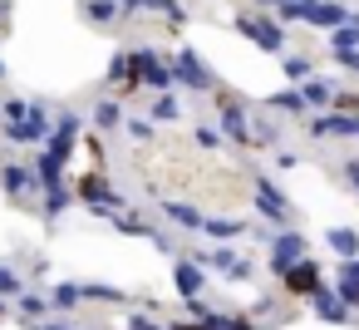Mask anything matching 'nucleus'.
Wrapping results in <instances>:
<instances>
[{
  "label": "nucleus",
  "mask_w": 359,
  "mask_h": 330,
  "mask_svg": "<svg viewBox=\"0 0 359 330\" xmlns=\"http://www.w3.org/2000/svg\"><path fill=\"white\" fill-rule=\"evenodd\" d=\"M0 320H6V301H0Z\"/></svg>",
  "instance_id": "nucleus-38"
},
{
  "label": "nucleus",
  "mask_w": 359,
  "mask_h": 330,
  "mask_svg": "<svg viewBox=\"0 0 359 330\" xmlns=\"http://www.w3.org/2000/svg\"><path fill=\"white\" fill-rule=\"evenodd\" d=\"M349 50H359V20H344V25L330 35V55H334V60H344Z\"/></svg>",
  "instance_id": "nucleus-16"
},
{
  "label": "nucleus",
  "mask_w": 359,
  "mask_h": 330,
  "mask_svg": "<svg viewBox=\"0 0 359 330\" xmlns=\"http://www.w3.org/2000/svg\"><path fill=\"white\" fill-rule=\"evenodd\" d=\"M300 256H305V237H300V232H280V237L271 242V271H276V276H285Z\"/></svg>",
  "instance_id": "nucleus-4"
},
{
  "label": "nucleus",
  "mask_w": 359,
  "mask_h": 330,
  "mask_svg": "<svg viewBox=\"0 0 359 330\" xmlns=\"http://www.w3.org/2000/svg\"><path fill=\"white\" fill-rule=\"evenodd\" d=\"M305 6H315V0H305Z\"/></svg>",
  "instance_id": "nucleus-40"
},
{
  "label": "nucleus",
  "mask_w": 359,
  "mask_h": 330,
  "mask_svg": "<svg viewBox=\"0 0 359 330\" xmlns=\"http://www.w3.org/2000/svg\"><path fill=\"white\" fill-rule=\"evenodd\" d=\"M128 330H158V320H148V315H128Z\"/></svg>",
  "instance_id": "nucleus-33"
},
{
  "label": "nucleus",
  "mask_w": 359,
  "mask_h": 330,
  "mask_svg": "<svg viewBox=\"0 0 359 330\" xmlns=\"http://www.w3.org/2000/svg\"><path fill=\"white\" fill-rule=\"evenodd\" d=\"M334 291H339V296H344L349 305H359V256L339 266V286H334Z\"/></svg>",
  "instance_id": "nucleus-19"
},
{
  "label": "nucleus",
  "mask_w": 359,
  "mask_h": 330,
  "mask_svg": "<svg viewBox=\"0 0 359 330\" xmlns=\"http://www.w3.org/2000/svg\"><path fill=\"white\" fill-rule=\"evenodd\" d=\"M172 70H177V84H187V89H212V84H217V79H212V70H207L192 50H177Z\"/></svg>",
  "instance_id": "nucleus-6"
},
{
  "label": "nucleus",
  "mask_w": 359,
  "mask_h": 330,
  "mask_svg": "<svg viewBox=\"0 0 359 330\" xmlns=\"http://www.w3.org/2000/svg\"><path fill=\"white\" fill-rule=\"evenodd\" d=\"M0 79H6V65H0Z\"/></svg>",
  "instance_id": "nucleus-39"
},
{
  "label": "nucleus",
  "mask_w": 359,
  "mask_h": 330,
  "mask_svg": "<svg viewBox=\"0 0 359 330\" xmlns=\"http://www.w3.org/2000/svg\"><path fill=\"white\" fill-rule=\"evenodd\" d=\"M256 6H271V11H276V6H280V0H256Z\"/></svg>",
  "instance_id": "nucleus-37"
},
{
  "label": "nucleus",
  "mask_w": 359,
  "mask_h": 330,
  "mask_svg": "<svg viewBox=\"0 0 359 330\" xmlns=\"http://www.w3.org/2000/svg\"><path fill=\"white\" fill-rule=\"evenodd\" d=\"M74 301H84V286H74V281H65V286H55V305H74Z\"/></svg>",
  "instance_id": "nucleus-26"
},
{
  "label": "nucleus",
  "mask_w": 359,
  "mask_h": 330,
  "mask_svg": "<svg viewBox=\"0 0 359 330\" xmlns=\"http://www.w3.org/2000/svg\"><path fill=\"white\" fill-rule=\"evenodd\" d=\"M285 74H290V79H310V60L290 55V60H285Z\"/></svg>",
  "instance_id": "nucleus-30"
},
{
  "label": "nucleus",
  "mask_w": 359,
  "mask_h": 330,
  "mask_svg": "<svg viewBox=\"0 0 359 330\" xmlns=\"http://www.w3.org/2000/svg\"><path fill=\"white\" fill-rule=\"evenodd\" d=\"M320 286H325V281H320V261H315V256H300V261L285 271V291H290V296H315Z\"/></svg>",
  "instance_id": "nucleus-5"
},
{
  "label": "nucleus",
  "mask_w": 359,
  "mask_h": 330,
  "mask_svg": "<svg viewBox=\"0 0 359 330\" xmlns=\"http://www.w3.org/2000/svg\"><path fill=\"white\" fill-rule=\"evenodd\" d=\"M74 192H79L94 212H109V202H114V207H123V197H118V192H109V183H104V178H84Z\"/></svg>",
  "instance_id": "nucleus-10"
},
{
  "label": "nucleus",
  "mask_w": 359,
  "mask_h": 330,
  "mask_svg": "<svg viewBox=\"0 0 359 330\" xmlns=\"http://www.w3.org/2000/svg\"><path fill=\"white\" fill-rule=\"evenodd\" d=\"M222 133H226V138H236V143H251L246 114H241V104H231V99H222Z\"/></svg>",
  "instance_id": "nucleus-12"
},
{
  "label": "nucleus",
  "mask_w": 359,
  "mask_h": 330,
  "mask_svg": "<svg viewBox=\"0 0 359 330\" xmlns=\"http://www.w3.org/2000/svg\"><path fill=\"white\" fill-rule=\"evenodd\" d=\"M74 197L65 192V183H55V187H45V217H60L65 207H69Z\"/></svg>",
  "instance_id": "nucleus-23"
},
{
  "label": "nucleus",
  "mask_w": 359,
  "mask_h": 330,
  "mask_svg": "<svg viewBox=\"0 0 359 330\" xmlns=\"http://www.w3.org/2000/svg\"><path fill=\"white\" fill-rule=\"evenodd\" d=\"M325 242H330L344 261H354V256H359V232H354V227H330V232H325Z\"/></svg>",
  "instance_id": "nucleus-15"
},
{
  "label": "nucleus",
  "mask_w": 359,
  "mask_h": 330,
  "mask_svg": "<svg viewBox=\"0 0 359 330\" xmlns=\"http://www.w3.org/2000/svg\"><path fill=\"white\" fill-rule=\"evenodd\" d=\"M133 74H138V89H158V94L177 84V70H168L153 50H133Z\"/></svg>",
  "instance_id": "nucleus-1"
},
{
  "label": "nucleus",
  "mask_w": 359,
  "mask_h": 330,
  "mask_svg": "<svg viewBox=\"0 0 359 330\" xmlns=\"http://www.w3.org/2000/svg\"><path fill=\"white\" fill-rule=\"evenodd\" d=\"M84 15H89L94 25H109V20L123 15V0H84Z\"/></svg>",
  "instance_id": "nucleus-18"
},
{
  "label": "nucleus",
  "mask_w": 359,
  "mask_h": 330,
  "mask_svg": "<svg viewBox=\"0 0 359 330\" xmlns=\"http://www.w3.org/2000/svg\"><path fill=\"white\" fill-rule=\"evenodd\" d=\"M11 143H45L50 133H55V124H50V114H45V104H30V114L20 119V124H6L0 128Z\"/></svg>",
  "instance_id": "nucleus-2"
},
{
  "label": "nucleus",
  "mask_w": 359,
  "mask_h": 330,
  "mask_svg": "<svg viewBox=\"0 0 359 330\" xmlns=\"http://www.w3.org/2000/svg\"><path fill=\"white\" fill-rule=\"evenodd\" d=\"M0 183H6V192H11V197H25V192H45L40 173H35V168H25V163H6V168H0Z\"/></svg>",
  "instance_id": "nucleus-8"
},
{
  "label": "nucleus",
  "mask_w": 359,
  "mask_h": 330,
  "mask_svg": "<svg viewBox=\"0 0 359 330\" xmlns=\"http://www.w3.org/2000/svg\"><path fill=\"white\" fill-rule=\"evenodd\" d=\"M202 232H207V237H241V222H236V217H212Z\"/></svg>",
  "instance_id": "nucleus-25"
},
{
  "label": "nucleus",
  "mask_w": 359,
  "mask_h": 330,
  "mask_svg": "<svg viewBox=\"0 0 359 330\" xmlns=\"http://www.w3.org/2000/svg\"><path fill=\"white\" fill-rule=\"evenodd\" d=\"M266 109H280V114H300V109H310V104H305V89H280V94H271V99H266Z\"/></svg>",
  "instance_id": "nucleus-20"
},
{
  "label": "nucleus",
  "mask_w": 359,
  "mask_h": 330,
  "mask_svg": "<svg viewBox=\"0 0 359 330\" xmlns=\"http://www.w3.org/2000/svg\"><path fill=\"white\" fill-rule=\"evenodd\" d=\"M256 212L271 217V222H285V217H290V202H285L280 187H271V183L261 178V183H256Z\"/></svg>",
  "instance_id": "nucleus-9"
},
{
  "label": "nucleus",
  "mask_w": 359,
  "mask_h": 330,
  "mask_svg": "<svg viewBox=\"0 0 359 330\" xmlns=\"http://www.w3.org/2000/svg\"><path fill=\"white\" fill-rule=\"evenodd\" d=\"M172 276H177V291H182L187 301L202 291V266H197V261H177V266H172Z\"/></svg>",
  "instance_id": "nucleus-17"
},
{
  "label": "nucleus",
  "mask_w": 359,
  "mask_h": 330,
  "mask_svg": "<svg viewBox=\"0 0 359 330\" xmlns=\"http://www.w3.org/2000/svg\"><path fill=\"white\" fill-rule=\"evenodd\" d=\"M202 261H207V266H217V271H226V276H236V281H246V276H251V266H246V261H241L236 251H226V246H217V251H207Z\"/></svg>",
  "instance_id": "nucleus-14"
},
{
  "label": "nucleus",
  "mask_w": 359,
  "mask_h": 330,
  "mask_svg": "<svg viewBox=\"0 0 359 330\" xmlns=\"http://www.w3.org/2000/svg\"><path fill=\"white\" fill-rule=\"evenodd\" d=\"M20 310H25V315H45V310H50V301H45L40 291H25V296H20Z\"/></svg>",
  "instance_id": "nucleus-28"
},
{
  "label": "nucleus",
  "mask_w": 359,
  "mask_h": 330,
  "mask_svg": "<svg viewBox=\"0 0 359 330\" xmlns=\"http://www.w3.org/2000/svg\"><path fill=\"white\" fill-rule=\"evenodd\" d=\"M153 119H177V99H172V94H163V99L153 104Z\"/></svg>",
  "instance_id": "nucleus-31"
},
{
  "label": "nucleus",
  "mask_w": 359,
  "mask_h": 330,
  "mask_svg": "<svg viewBox=\"0 0 359 330\" xmlns=\"http://www.w3.org/2000/svg\"><path fill=\"white\" fill-rule=\"evenodd\" d=\"M310 305L320 310V320H334V325H339V320H349V315H344V305H349V301H344L339 291H325V286H320V291L310 296Z\"/></svg>",
  "instance_id": "nucleus-13"
},
{
  "label": "nucleus",
  "mask_w": 359,
  "mask_h": 330,
  "mask_svg": "<svg viewBox=\"0 0 359 330\" xmlns=\"http://www.w3.org/2000/svg\"><path fill=\"white\" fill-rule=\"evenodd\" d=\"M30 330H74V325H35V320H30Z\"/></svg>",
  "instance_id": "nucleus-36"
},
{
  "label": "nucleus",
  "mask_w": 359,
  "mask_h": 330,
  "mask_svg": "<svg viewBox=\"0 0 359 330\" xmlns=\"http://www.w3.org/2000/svg\"><path fill=\"white\" fill-rule=\"evenodd\" d=\"M0 296H25V281L11 266H0Z\"/></svg>",
  "instance_id": "nucleus-27"
},
{
  "label": "nucleus",
  "mask_w": 359,
  "mask_h": 330,
  "mask_svg": "<svg viewBox=\"0 0 359 330\" xmlns=\"http://www.w3.org/2000/svg\"><path fill=\"white\" fill-rule=\"evenodd\" d=\"M300 89H305V104H315V109H320V104H330V99H334V89H330V84H325V79H310V84H300Z\"/></svg>",
  "instance_id": "nucleus-24"
},
{
  "label": "nucleus",
  "mask_w": 359,
  "mask_h": 330,
  "mask_svg": "<svg viewBox=\"0 0 359 330\" xmlns=\"http://www.w3.org/2000/svg\"><path fill=\"white\" fill-rule=\"evenodd\" d=\"M0 114H6V124H20V119H25L30 109H25L20 99H6V104H0Z\"/></svg>",
  "instance_id": "nucleus-29"
},
{
  "label": "nucleus",
  "mask_w": 359,
  "mask_h": 330,
  "mask_svg": "<svg viewBox=\"0 0 359 330\" xmlns=\"http://www.w3.org/2000/svg\"><path fill=\"white\" fill-rule=\"evenodd\" d=\"M344 173H349V183L359 187V158H349V168H344Z\"/></svg>",
  "instance_id": "nucleus-35"
},
{
  "label": "nucleus",
  "mask_w": 359,
  "mask_h": 330,
  "mask_svg": "<svg viewBox=\"0 0 359 330\" xmlns=\"http://www.w3.org/2000/svg\"><path fill=\"white\" fill-rule=\"evenodd\" d=\"M339 65H344V70H354V74H359V50H349V55H344V60H339Z\"/></svg>",
  "instance_id": "nucleus-34"
},
{
  "label": "nucleus",
  "mask_w": 359,
  "mask_h": 330,
  "mask_svg": "<svg viewBox=\"0 0 359 330\" xmlns=\"http://www.w3.org/2000/svg\"><path fill=\"white\" fill-rule=\"evenodd\" d=\"M236 30H241V35H251V40H256L261 50H271V55H280V50H285V30H280L276 20H266V15H241V20H236Z\"/></svg>",
  "instance_id": "nucleus-3"
},
{
  "label": "nucleus",
  "mask_w": 359,
  "mask_h": 330,
  "mask_svg": "<svg viewBox=\"0 0 359 330\" xmlns=\"http://www.w3.org/2000/svg\"><path fill=\"white\" fill-rule=\"evenodd\" d=\"M94 124H99V128H118V124H123V109H118V99H104V104L94 109Z\"/></svg>",
  "instance_id": "nucleus-22"
},
{
  "label": "nucleus",
  "mask_w": 359,
  "mask_h": 330,
  "mask_svg": "<svg viewBox=\"0 0 359 330\" xmlns=\"http://www.w3.org/2000/svg\"><path fill=\"white\" fill-rule=\"evenodd\" d=\"M128 133H133V138H153V124H148V119H128Z\"/></svg>",
  "instance_id": "nucleus-32"
},
{
  "label": "nucleus",
  "mask_w": 359,
  "mask_h": 330,
  "mask_svg": "<svg viewBox=\"0 0 359 330\" xmlns=\"http://www.w3.org/2000/svg\"><path fill=\"white\" fill-rule=\"evenodd\" d=\"M305 20L310 25H325V30H339L349 20V6H334V0H315V6H305Z\"/></svg>",
  "instance_id": "nucleus-11"
},
{
  "label": "nucleus",
  "mask_w": 359,
  "mask_h": 330,
  "mask_svg": "<svg viewBox=\"0 0 359 330\" xmlns=\"http://www.w3.org/2000/svg\"><path fill=\"white\" fill-rule=\"evenodd\" d=\"M163 212H168L172 222H182V227H192V232H197V227H207V217H202L197 207H187V202H163Z\"/></svg>",
  "instance_id": "nucleus-21"
},
{
  "label": "nucleus",
  "mask_w": 359,
  "mask_h": 330,
  "mask_svg": "<svg viewBox=\"0 0 359 330\" xmlns=\"http://www.w3.org/2000/svg\"><path fill=\"white\" fill-rule=\"evenodd\" d=\"M310 138H359V114H325V119H310Z\"/></svg>",
  "instance_id": "nucleus-7"
}]
</instances>
